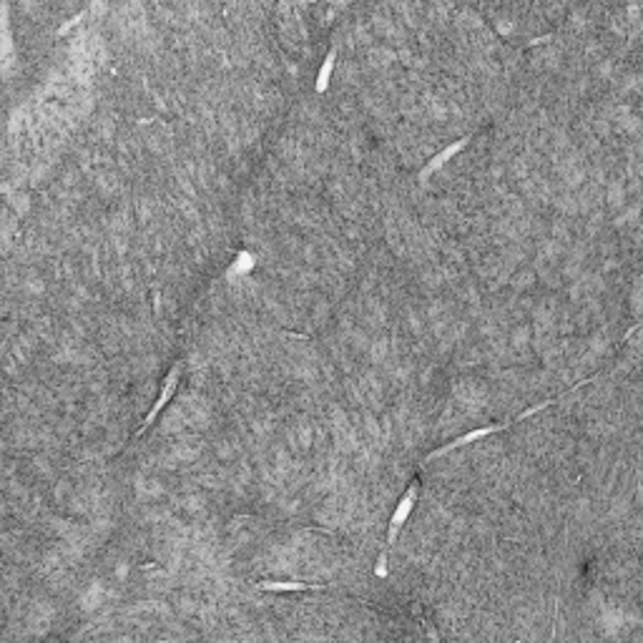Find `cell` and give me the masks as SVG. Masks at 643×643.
I'll use <instances>...</instances> for the list:
<instances>
[{
	"mask_svg": "<svg viewBox=\"0 0 643 643\" xmlns=\"http://www.w3.org/2000/svg\"><path fill=\"white\" fill-rule=\"evenodd\" d=\"M465 144H468V139H463V141H455V144H452V146H447L445 151H440V154H437L435 159H432L430 164L425 166V171H422V179H427V176H430V174H435V171L440 169L442 164H447V161H450L452 156L457 154V151H460V149H465Z\"/></svg>",
	"mask_w": 643,
	"mask_h": 643,
	"instance_id": "4",
	"label": "cell"
},
{
	"mask_svg": "<svg viewBox=\"0 0 643 643\" xmlns=\"http://www.w3.org/2000/svg\"><path fill=\"white\" fill-rule=\"evenodd\" d=\"M259 590H271V593H297V590H322L325 585L319 583H299V580H284V583H277V580H259L256 583Z\"/></svg>",
	"mask_w": 643,
	"mask_h": 643,
	"instance_id": "3",
	"label": "cell"
},
{
	"mask_svg": "<svg viewBox=\"0 0 643 643\" xmlns=\"http://www.w3.org/2000/svg\"><path fill=\"white\" fill-rule=\"evenodd\" d=\"M417 498H420V483H417V480H412V483H409V488L402 493V498L397 500V508H394L392 518H390L387 538H385L382 550H380V558H377V565H375V575H377V578H387V555H390V548L394 545V540H397L399 533H402V528H404V523H407V518L412 516V511H415Z\"/></svg>",
	"mask_w": 643,
	"mask_h": 643,
	"instance_id": "1",
	"label": "cell"
},
{
	"mask_svg": "<svg viewBox=\"0 0 643 643\" xmlns=\"http://www.w3.org/2000/svg\"><path fill=\"white\" fill-rule=\"evenodd\" d=\"M179 382H181V362H176V365L169 370V375H166L164 385H161V394H159V399H156V402H154V407L149 409V415H146V420L141 422V427H139V430H136V435H133V440H136V437H141L146 430H149L151 425H154V422H156V417L161 415V409H164L166 404L171 402V397H174V394H176V387H179Z\"/></svg>",
	"mask_w": 643,
	"mask_h": 643,
	"instance_id": "2",
	"label": "cell"
}]
</instances>
